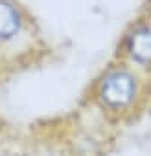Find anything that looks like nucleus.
Instances as JSON below:
<instances>
[{
  "instance_id": "1",
  "label": "nucleus",
  "mask_w": 151,
  "mask_h": 156,
  "mask_svg": "<svg viewBox=\"0 0 151 156\" xmlns=\"http://www.w3.org/2000/svg\"><path fill=\"white\" fill-rule=\"evenodd\" d=\"M142 98V79L138 72L127 62L109 66L98 79L96 99L98 103L114 114L129 112L138 105Z\"/></svg>"
},
{
  "instance_id": "2",
  "label": "nucleus",
  "mask_w": 151,
  "mask_h": 156,
  "mask_svg": "<svg viewBox=\"0 0 151 156\" xmlns=\"http://www.w3.org/2000/svg\"><path fill=\"white\" fill-rule=\"evenodd\" d=\"M122 50L125 59L138 68H151V24L136 22L125 33Z\"/></svg>"
},
{
  "instance_id": "3",
  "label": "nucleus",
  "mask_w": 151,
  "mask_h": 156,
  "mask_svg": "<svg viewBox=\"0 0 151 156\" xmlns=\"http://www.w3.org/2000/svg\"><path fill=\"white\" fill-rule=\"evenodd\" d=\"M24 26L26 15L17 0H0V44L15 41Z\"/></svg>"
},
{
  "instance_id": "4",
  "label": "nucleus",
  "mask_w": 151,
  "mask_h": 156,
  "mask_svg": "<svg viewBox=\"0 0 151 156\" xmlns=\"http://www.w3.org/2000/svg\"><path fill=\"white\" fill-rule=\"evenodd\" d=\"M0 156H15V154H11V152H0Z\"/></svg>"
}]
</instances>
